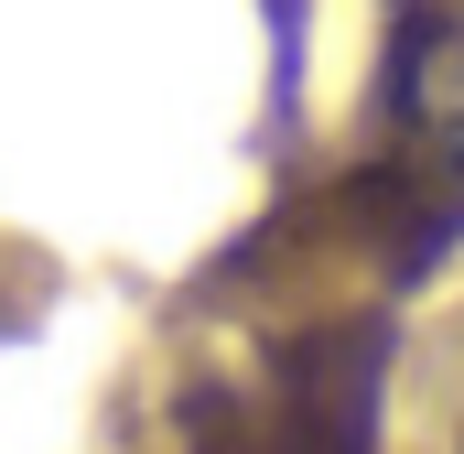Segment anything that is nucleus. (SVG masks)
<instances>
[{
    "instance_id": "f03ea898",
    "label": "nucleus",
    "mask_w": 464,
    "mask_h": 454,
    "mask_svg": "<svg viewBox=\"0 0 464 454\" xmlns=\"http://www.w3.org/2000/svg\"><path fill=\"white\" fill-rule=\"evenodd\" d=\"M400 130H411L421 173H443V195H464V0L400 33Z\"/></svg>"
},
{
    "instance_id": "f257e3e1",
    "label": "nucleus",
    "mask_w": 464,
    "mask_h": 454,
    "mask_svg": "<svg viewBox=\"0 0 464 454\" xmlns=\"http://www.w3.org/2000/svg\"><path fill=\"white\" fill-rule=\"evenodd\" d=\"M378 325H335V336L281 346V400L248 411L237 390H206L217 411H195V454H367L378 433Z\"/></svg>"
}]
</instances>
